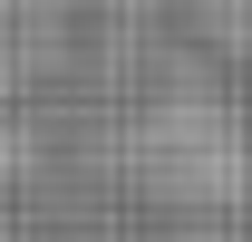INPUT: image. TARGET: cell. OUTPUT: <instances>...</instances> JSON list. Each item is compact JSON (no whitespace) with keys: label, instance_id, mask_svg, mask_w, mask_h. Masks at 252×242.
<instances>
[{"label":"cell","instance_id":"3","mask_svg":"<svg viewBox=\"0 0 252 242\" xmlns=\"http://www.w3.org/2000/svg\"><path fill=\"white\" fill-rule=\"evenodd\" d=\"M204 10H223L214 39H252V0H204Z\"/></svg>","mask_w":252,"mask_h":242},{"label":"cell","instance_id":"2","mask_svg":"<svg viewBox=\"0 0 252 242\" xmlns=\"http://www.w3.org/2000/svg\"><path fill=\"white\" fill-rule=\"evenodd\" d=\"M78 49V0H0V107L39 97Z\"/></svg>","mask_w":252,"mask_h":242},{"label":"cell","instance_id":"1","mask_svg":"<svg viewBox=\"0 0 252 242\" xmlns=\"http://www.w3.org/2000/svg\"><path fill=\"white\" fill-rule=\"evenodd\" d=\"M146 184L175 204H233L252 194V136L243 117L204 88H175L146 107Z\"/></svg>","mask_w":252,"mask_h":242}]
</instances>
